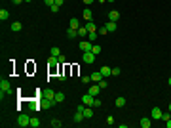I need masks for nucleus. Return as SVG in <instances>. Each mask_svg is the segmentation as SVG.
I'll return each mask as SVG.
<instances>
[{
    "mask_svg": "<svg viewBox=\"0 0 171 128\" xmlns=\"http://www.w3.org/2000/svg\"><path fill=\"white\" fill-rule=\"evenodd\" d=\"M120 73H122L120 67H114V69H112V77H120Z\"/></svg>",
    "mask_w": 171,
    "mask_h": 128,
    "instance_id": "nucleus-30",
    "label": "nucleus"
},
{
    "mask_svg": "<svg viewBox=\"0 0 171 128\" xmlns=\"http://www.w3.org/2000/svg\"><path fill=\"white\" fill-rule=\"evenodd\" d=\"M107 2H114V0H107Z\"/></svg>",
    "mask_w": 171,
    "mask_h": 128,
    "instance_id": "nucleus-47",
    "label": "nucleus"
},
{
    "mask_svg": "<svg viewBox=\"0 0 171 128\" xmlns=\"http://www.w3.org/2000/svg\"><path fill=\"white\" fill-rule=\"evenodd\" d=\"M91 52H93V54H95V55H99L101 52H103V48H101V46H97V44L93 42V48H91Z\"/></svg>",
    "mask_w": 171,
    "mask_h": 128,
    "instance_id": "nucleus-27",
    "label": "nucleus"
},
{
    "mask_svg": "<svg viewBox=\"0 0 171 128\" xmlns=\"http://www.w3.org/2000/svg\"><path fill=\"white\" fill-rule=\"evenodd\" d=\"M40 126V119L38 117H31V128H38Z\"/></svg>",
    "mask_w": 171,
    "mask_h": 128,
    "instance_id": "nucleus-22",
    "label": "nucleus"
},
{
    "mask_svg": "<svg viewBox=\"0 0 171 128\" xmlns=\"http://www.w3.org/2000/svg\"><path fill=\"white\" fill-rule=\"evenodd\" d=\"M91 48H93V42H89L88 38H82V40H80V50L82 52H91Z\"/></svg>",
    "mask_w": 171,
    "mask_h": 128,
    "instance_id": "nucleus-5",
    "label": "nucleus"
},
{
    "mask_svg": "<svg viewBox=\"0 0 171 128\" xmlns=\"http://www.w3.org/2000/svg\"><path fill=\"white\" fill-rule=\"evenodd\" d=\"M59 8H61V6H57V4H53V6H50V10L53 12V14H57V12H59Z\"/></svg>",
    "mask_w": 171,
    "mask_h": 128,
    "instance_id": "nucleus-33",
    "label": "nucleus"
},
{
    "mask_svg": "<svg viewBox=\"0 0 171 128\" xmlns=\"http://www.w3.org/2000/svg\"><path fill=\"white\" fill-rule=\"evenodd\" d=\"M167 84H169V86H171V77H169V81H167Z\"/></svg>",
    "mask_w": 171,
    "mask_h": 128,
    "instance_id": "nucleus-44",
    "label": "nucleus"
},
{
    "mask_svg": "<svg viewBox=\"0 0 171 128\" xmlns=\"http://www.w3.org/2000/svg\"><path fill=\"white\" fill-rule=\"evenodd\" d=\"M165 126H167V128H171V119H169L167 122H165Z\"/></svg>",
    "mask_w": 171,
    "mask_h": 128,
    "instance_id": "nucleus-43",
    "label": "nucleus"
},
{
    "mask_svg": "<svg viewBox=\"0 0 171 128\" xmlns=\"http://www.w3.org/2000/svg\"><path fill=\"white\" fill-rule=\"evenodd\" d=\"M82 17L86 19V21H91V17H93V14H91V10H89V6L86 8V10L82 12Z\"/></svg>",
    "mask_w": 171,
    "mask_h": 128,
    "instance_id": "nucleus-15",
    "label": "nucleus"
},
{
    "mask_svg": "<svg viewBox=\"0 0 171 128\" xmlns=\"http://www.w3.org/2000/svg\"><path fill=\"white\" fill-rule=\"evenodd\" d=\"M86 29H88V31H97V27H95L93 21H88V23H86Z\"/></svg>",
    "mask_w": 171,
    "mask_h": 128,
    "instance_id": "nucleus-28",
    "label": "nucleus"
},
{
    "mask_svg": "<svg viewBox=\"0 0 171 128\" xmlns=\"http://www.w3.org/2000/svg\"><path fill=\"white\" fill-rule=\"evenodd\" d=\"M97 35H99V33H97V31H89V33H88V40H89V42H95Z\"/></svg>",
    "mask_w": 171,
    "mask_h": 128,
    "instance_id": "nucleus-23",
    "label": "nucleus"
},
{
    "mask_svg": "<svg viewBox=\"0 0 171 128\" xmlns=\"http://www.w3.org/2000/svg\"><path fill=\"white\" fill-rule=\"evenodd\" d=\"M10 92H11V84H10V81H8V78H2V81H0V98L4 99V96L10 94Z\"/></svg>",
    "mask_w": 171,
    "mask_h": 128,
    "instance_id": "nucleus-1",
    "label": "nucleus"
},
{
    "mask_svg": "<svg viewBox=\"0 0 171 128\" xmlns=\"http://www.w3.org/2000/svg\"><path fill=\"white\" fill-rule=\"evenodd\" d=\"M50 55H55V58H59V55H61V50H59L57 46H53V48L50 50Z\"/></svg>",
    "mask_w": 171,
    "mask_h": 128,
    "instance_id": "nucleus-26",
    "label": "nucleus"
},
{
    "mask_svg": "<svg viewBox=\"0 0 171 128\" xmlns=\"http://www.w3.org/2000/svg\"><path fill=\"white\" fill-rule=\"evenodd\" d=\"M63 2H65V0H55V4H57V6H63Z\"/></svg>",
    "mask_w": 171,
    "mask_h": 128,
    "instance_id": "nucleus-42",
    "label": "nucleus"
},
{
    "mask_svg": "<svg viewBox=\"0 0 171 128\" xmlns=\"http://www.w3.org/2000/svg\"><path fill=\"white\" fill-rule=\"evenodd\" d=\"M21 2H25V0H11V4H15V6H19Z\"/></svg>",
    "mask_w": 171,
    "mask_h": 128,
    "instance_id": "nucleus-41",
    "label": "nucleus"
},
{
    "mask_svg": "<svg viewBox=\"0 0 171 128\" xmlns=\"http://www.w3.org/2000/svg\"><path fill=\"white\" fill-rule=\"evenodd\" d=\"M42 96H44V98H48V99H53L55 98V92L53 90H42Z\"/></svg>",
    "mask_w": 171,
    "mask_h": 128,
    "instance_id": "nucleus-19",
    "label": "nucleus"
},
{
    "mask_svg": "<svg viewBox=\"0 0 171 128\" xmlns=\"http://www.w3.org/2000/svg\"><path fill=\"white\" fill-rule=\"evenodd\" d=\"M97 33H99V35H107V33H108V29H107V27H101Z\"/></svg>",
    "mask_w": 171,
    "mask_h": 128,
    "instance_id": "nucleus-34",
    "label": "nucleus"
},
{
    "mask_svg": "<svg viewBox=\"0 0 171 128\" xmlns=\"http://www.w3.org/2000/svg\"><path fill=\"white\" fill-rule=\"evenodd\" d=\"M99 86H101V88H103V90H107V86H108V84H107V81H105V78H103V81H101V82H99Z\"/></svg>",
    "mask_w": 171,
    "mask_h": 128,
    "instance_id": "nucleus-36",
    "label": "nucleus"
},
{
    "mask_svg": "<svg viewBox=\"0 0 171 128\" xmlns=\"http://www.w3.org/2000/svg\"><path fill=\"white\" fill-rule=\"evenodd\" d=\"M101 105H103V103H101V99H99V98L93 99V105H91V107H101Z\"/></svg>",
    "mask_w": 171,
    "mask_h": 128,
    "instance_id": "nucleus-31",
    "label": "nucleus"
},
{
    "mask_svg": "<svg viewBox=\"0 0 171 128\" xmlns=\"http://www.w3.org/2000/svg\"><path fill=\"white\" fill-rule=\"evenodd\" d=\"M67 37H68V38H76V37H78V29H71V27H68Z\"/></svg>",
    "mask_w": 171,
    "mask_h": 128,
    "instance_id": "nucleus-21",
    "label": "nucleus"
},
{
    "mask_svg": "<svg viewBox=\"0 0 171 128\" xmlns=\"http://www.w3.org/2000/svg\"><path fill=\"white\" fill-rule=\"evenodd\" d=\"M105 27H107V29H108V33H114V31L118 29V21H108V23H107V25H105Z\"/></svg>",
    "mask_w": 171,
    "mask_h": 128,
    "instance_id": "nucleus-17",
    "label": "nucleus"
},
{
    "mask_svg": "<svg viewBox=\"0 0 171 128\" xmlns=\"http://www.w3.org/2000/svg\"><path fill=\"white\" fill-rule=\"evenodd\" d=\"M17 126L19 128H25V126H31V117L27 113H21L17 117Z\"/></svg>",
    "mask_w": 171,
    "mask_h": 128,
    "instance_id": "nucleus-2",
    "label": "nucleus"
},
{
    "mask_svg": "<svg viewBox=\"0 0 171 128\" xmlns=\"http://www.w3.org/2000/svg\"><path fill=\"white\" fill-rule=\"evenodd\" d=\"M89 77H91V82H101V81H103V73H101V71H95V73H91V75H89Z\"/></svg>",
    "mask_w": 171,
    "mask_h": 128,
    "instance_id": "nucleus-10",
    "label": "nucleus"
},
{
    "mask_svg": "<svg viewBox=\"0 0 171 128\" xmlns=\"http://www.w3.org/2000/svg\"><path fill=\"white\" fill-rule=\"evenodd\" d=\"M84 113H82V111H80V109H76V113H74V117H72V121H74V122H82L84 121Z\"/></svg>",
    "mask_w": 171,
    "mask_h": 128,
    "instance_id": "nucleus-12",
    "label": "nucleus"
},
{
    "mask_svg": "<svg viewBox=\"0 0 171 128\" xmlns=\"http://www.w3.org/2000/svg\"><path fill=\"white\" fill-rule=\"evenodd\" d=\"M88 33H89V31L86 29V25H84V27H80V29H78V37H80V38H88Z\"/></svg>",
    "mask_w": 171,
    "mask_h": 128,
    "instance_id": "nucleus-20",
    "label": "nucleus"
},
{
    "mask_svg": "<svg viewBox=\"0 0 171 128\" xmlns=\"http://www.w3.org/2000/svg\"><path fill=\"white\" fill-rule=\"evenodd\" d=\"M25 2H32V0H25Z\"/></svg>",
    "mask_w": 171,
    "mask_h": 128,
    "instance_id": "nucleus-46",
    "label": "nucleus"
},
{
    "mask_svg": "<svg viewBox=\"0 0 171 128\" xmlns=\"http://www.w3.org/2000/svg\"><path fill=\"white\" fill-rule=\"evenodd\" d=\"M101 73H103V77H110V75H112V69H110V67H108V65H103V67H101Z\"/></svg>",
    "mask_w": 171,
    "mask_h": 128,
    "instance_id": "nucleus-18",
    "label": "nucleus"
},
{
    "mask_svg": "<svg viewBox=\"0 0 171 128\" xmlns=\"http://www.w3.org/2000/svg\"><path fill=\"white\" fill-rule=\"evenodd\" d=\"M169 113H171V103H169Z\"/></svg>",
    "mask_w": 171,
    "mask_h": 128,
    "instance_id": "nucleus-45",
    "label": "nucleus"
},
{
    "mask_svg": "<svg viewBox=\"0 0 171 128\" xmlns=\"http://www.w3.org/2000/svg\"><path fill=\"white\" fill-rule=\"evenodd\" d=\"M57 63H59V59H57L55 55H50V59H48V67H50V73H57Z\"/></svg>",
    "mask_w": 171,
    "mask_h": 128,
    "instance_id": "nucleus-3",
    "label": "nucleus"
},
{
    "mask_svg": "<svg viewBox=\"0 0 171 128\" xmlns=\"http://www.w3.org/2000/svg\"><path fill=\"white\" fill-rule=\"evenodd\" d=\"M10 29L14 31V33H19V31H23V25H21V21H14L10 25Z\"/></svg>",
    "mask_w": 171,
    "mask_h": 128,
    "instance_id": "nucleus-11",
    "label": "nucleus"
},
{
    "mask_svg": "<svg viewBox=\"0 0 171 128\" xmlns=\"http://www.w3.org/2000/svg\"><path fill=\"white\" fill-rule=\"evenodd\" d=\"M51 126H53V128H61V126H63V122H61L59 119H53V121H51Z\"/></svg>",
    "mask_w": 171,
    "mask_h": 128,
    "instance_id": "nucleus-29",
    "label": "nucleus"
},
{
    "mask_svg": "<svg viewBox=\"0 0 171 128\" xmlns=\"http://www.w3.org/2000/svg\"><path fill=\"white\" fill-rule=\"evenodd\" d=\"M107 124H108V126L114 124V117H112V115H108V117H107Z\"/></svg>",
    "mask_w": 171,
    "mask_h": 128,
    "instance_id": "nucleus-32",
    "label": "nucleus"
},
{
    "mask_svg": "<svg viewBox=\"0 0 171 128\" xmlns=\"http://www.w3.org/2000/svg\"><path fill=\"white\" fill-rule=\"evenodd\" d=\"M162 115H164V111H162L160 107H154L152 113H150V119H152V121H162Z\"/></svg>",
    "mask_w": 171,
    "mask_h": 128,
    "instance_id": "nucleus-6",
    "label": "nucleus"
},
{
    "mask_svg": "<svg viewBox=\"0 0 171 128\" xmlns=\"http://www.w3.org/2000/svg\"><path fill=\"white\" fill-rule=\"evenodd\" d=\"M101 90H103V88L99 86V82H93V86H89V88H88V94H91L93 98H97V96L101 94Z\"/></svg>",
    "mask_w": 171,
    "mask_h": 128,
    "instance_id": "nucleus-4",
    "label": "nucleus"
},
{
    "mask_svg": "<svg viewBox=\"0 0 171 128\" xmlns=\"http://www.w3.org/2000/svg\"><path fill=\"white\" fill-rule=\"evenodd\" d=\"M44 4L50 8V6H53V4H55V0H44Z\"/></svg>",
    "mask_w": 171,
    "mask_h": 128,
    "instance_id": "nucleus-37",
    "label": "nucleus"
},
{
    "mask_svg": "<svg viewBox=\"0 0 171 128\" xmlns=\"http://www.w3.org/2000/svg\"><path fill=\"white\" fill-rule=\"evenodd\" d=\"M8 19H10V12H8L6 8H2V10H0V21H8Z\"/></svg>",
    "mask_w": 171,
    "mask_h": 128,
    "instance_id": "nucleus-16",
    "label": "nucleus"
},
{
    "mask_svg": "<svg viewBox=\"0 0 171 128\" xmlns=\"http://www.w3.org/2000/svg\"><path fill=\"white\" fill-rule=\"evenodd\" d=\"M57 59H59V63H65V61H67V59H65V55H63V54H61V55H59V58H57Z\"/></svg>",
    "mask_w": 171,
    "mask_h": 128,
    "instance_id": "nucleus-40",
    "label": "nucleus"
},
{
    "mask_svg": "<svg viewBox=\"0 0 171 128\" xmlns=\"http://www.w3.org/2000/svg\"><path fill=\"white\" fill-rule=\"evenodd\" d=\"M82 2L86 4V6H91V4H93V2H95V0H82Z\"/></svg>",
    "mask_w": 171,
    "mask_h": 128,
    "instance_id": "nucleus-39",
    "label": "nucleus"
},
{
    "mask_svg": "<svg viewBox=\"0 0 171 128\" xmlns=\"http://www.w3.org/2000/svg\"><path fill=\"white\" fill-rule=\"evenodd\" d=\"M82 82H84V84H88V82H91V77H82Z\"/></svg>",
    "mask_w": 171,
    "mask_h": 128,
    "instance_id": "nucleus-38",
    "label": "nucleus"
},
{
    "mask_svg": "<svg viewBox=\"0 0 171 128\" xmlns=\"http://www.w3.org/2000/svg\"><path fill=\"white\" fill-rule=\"evenodd\" d=\"M114 103H116V107H124L125 105V98H124V96H120V98H116V101H114Z\"/></svg>",
    "mask_w": 171,
    "mask_h": 128,
    "instance_id": "nucleus-25",
    "label": "nucleus"
},
{
    "mask_svg": "<svg viewBox=\"0 0 171 128\" xmlns=\"http://www.w3.org/2000/svg\"><path fill=\"white\" fill-rule=\"evenodd\" d=\"M68 27H71V29H80V27H82L80 25V19L78 17H71L68 19Z\"/></svg>",
    "mask_w": 171,
    "mask_h": 128,
    "instance_id": "nucleus-9",
    "label": "nucleus"
},
{
    "mask_svg": "<svg viewBox=\"0 0 171 128\" xmlns=\"http://www.w3.org/2000/svg\"><path fill=\"white\" fill-rule=\"evenodd\" d=\"M120 19V12L118 10H112L110 14H108V21H118Z\"/></svg>",
    "mask_w": 171,
    "mask_h": 128,
    "instance_id": "nucleus-14",
    "label": "nucleus"
},
{
    "mask_svg": "<svg viewBox=\"0 0 171 128\" xmlns=\"http://www.w3.org/2000/svg\"><path fill=\"white\" fill-rule=\"evenodd\" d=\"M55 101L57 103H61V101H65V94H63V92H55Z\"/></svg>",
    "mask_w": 171,
    "mask_h": 128,
    "instance_id": "nucleus-24",
    "label": "nucleus"
},
{
    "mask_svg": "<svg viewBox=\"0 0 171 128\" xmlns=\"http://www.w3.org/2000/svg\"><path fill=\"white\" fill-rule=\"evenodd\" d=\"M169 119H171V115H169V113H164V115H162V121H165V122H167Z\"/></svg>",
    "mask_w": 171,
    "mask_h": 128,
    "instance_id": "nucleus-35",
    "label": "nucleus"
},
{
    "mask_svg": "<svg viewBox=\"0 0 171 128\" xmlns=\"http://www.w3.org/2000/svg\"><path fill=\"white\" fill-rule=\"evenodd\" d=\"M82 61L93 63V61H95V54H93V52H82Z\"/></svg>",
    "mask_w": 171,
    "mask_h": 128,
    "instance_id": "nucleus-7",
    "label": "nucleus"
},
{
    "mask_svg": "<svg viewBox=\"0 0 171 128\" xmlns=\"http://www.w3.org/2000/svg\"><path fill=\"white\" fill-rule=\"evenodd\" d=\"M93 99H95V98H93L91 94H88V92L82 96V103H84V105H93Z\"/></svg>",
    "mask_w": 171,
    "mask_h": 128,
    "instance_id": "nucleus-8",
    "label": "nucleus"
},
{
    "mask_svg": "<svg viewBox=\"0 0 171 128\" xmlns=\"http://www.w3.org/2000/svg\"><path fill=\"white\" fill-rule=\"evenodd\" d=\"M150 126H152V119L142 117V119H141V128H150Z\"/></svg>",
    "mask_w": 171,
    "mask_h": 128,
    "instance_id": "nucleus-13",
    "label": "nucleus"
}]
</instances>
